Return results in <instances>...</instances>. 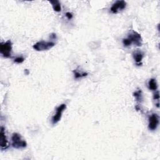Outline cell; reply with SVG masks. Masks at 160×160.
I'll return each mask as SVG.
<instances>
[{
  "label": "cell",
  "mask_w": 160,
  "mask_h": 160,
  "mask_svg": "<svg viewBox=\"0 0 160 160\" xmlns=\"http://www.w3.org/2000/svg\"><path fill=\"white\" fill-rule=\"evenodd\" d=\"M55 46V43L53 41H40L37 42L33 45V48L36 51H47L51 49Z\"/></svg>",
  "instance_id": "2"
},
{
  "label": "cell",
  "mask_w": 160,
  "mask_h": 160,
  "mask_svg": "<svg viewBox=\"0 0 160 160\" xmlns=\"http://www.w3.org/2000/svg\"><path fill=\"white\" fill-rule=\"evenodd\" d=\"M50 2L51 4L53 6V8L55 11L56 12H60L61 11V4L58 1H51Z\"/></svg>",
  "instance_id": "10"
},
{
  "label": "cell",
  "mask_w": 160,
  "mask_h": 160,
  "mask_svg": "<svg viewBox=\"0 0 160 160\" xmlns=\"http://www.w3.org/2000/svg\"><path fill=\"white\" fill-rule=\"evenodd\" d=\"M148 88L152 91H156L158 89L157 83L155 79H151L148 82Z\"/></svg>",
  "instance_id": "11"
},
{
  "label": "cell",
  "mask_w": 160,
  "mask_h": 160,
  "mask_svg": "<svg viewBox=\"0 0 160 160\" xmlns=\"http://www.w3.org/2000/svg\"><path fill=\"white\" fill-rule=\"evenodd\" d=\"M0 143H1V147L2 150H4L8 147V141L6 136L4 128L1 127V133H0Z\"/></svg>",
  "instance_id": "8"
},
{
  "label": "cell",
  "mask_w": 160,
  "mask_h": 160,
  "mask_svg": "<svg viewBox=\"0 0 160 160\" xmlns=\"http://www.w3.org/2000/svg\"><path fill=\"white\" fill-rule=\"evenodd\" d=\"M148 128L151 131H155L159 125V116L156 113H153L149 118Z\"/></svg>",
  "instance_id": "5"
},
{
  "label": "cell",
  "mask_w": 160,
  "mask_h": 160,
  "mask_svg": "<svg viewBox=\"0 0 160 160\" xmlns=\"http://www.w3.org/2000/svg\"><path fill=\"white\" fill-rule=\"evenodd\" d=\"M11 141L12 146L16 149L24 148L27 146L26 141L23 140L21 135L17 133H15L12 134Z\"/></svg>",
  "instance_id": "1"
},
{
  "label": "cell",
  "mask_w": 160,
  "mask_h": 160,
  "mask_svg": "<svg viewBox=\"0 0 160 160\" xmlns=\"http://www.w3.org/2000/svg\"><path fill=\"white\" fill-rule=\"evenodd\" d=\"M74 74V78H76V79H79V78H81L83 77L84 76H86L88 75V74L86 73H80L79 72H78L77 70H75L73 72Z\"/></svg>",
  "instance_id": "12"
},
{
  "label": "cell",
  "mask_w": 160,
  "mask_h": 160,
  "mask_svg": "<svg viewBox=\"0 0 160 160\" xmlns=\"http://www.w3.org/2000/svg\"><path fill=\"white\" fill-rule=\"evenodd\" d=\"M12 43L10 40H8L5 43H1L0 45V53L3 57L6 58L11 57Z\"/></svg>",
  "instance_id": "3"
},
{
  "label": "cell",
  "mask_w": 160,
  "mask_h": 160,
  "mask_svg": "<svg viewBox=\"0 0 160 160\" xmlns=\"http://www.w3.org/2000/svg\"><path fill=\"white\" fill-rule=\"evenodd\" d=\"M133 56L136 64H139L140 63V62H141L144 56H143V53L142 52L140 51H134L133 53Z\"/></svg>",
  "instance_id": "9"
},
{
  "label": "cell",
  "mask_w": 160,
  "mask_h": 160,
  "mask_svg": "<svg viewBox=\"0 0 160 160\" xmlns=\"http://www.w3.org/2000/svg\"><path fill=\"white\" fill-rule=\"evenodd\" d=\"M128 38L131 41V43H134L136 46H138V47H141L142 45L141 36L139 33H137V32L133 31L132 33L129 34Z\"/></svg>",
  "instance_id": "7"
},
{
  "label": "cell",
  "mask_w": 160,
  "mask_h": 160,
  "mask_svg": "<svg viewBox=\"0 0 160 160\" xmlns=\"http://www.w3.org/2000/svg\"><path fill=\"white\" fill-rule=\"evenodd\" d=\"M123 44L124 46V47H130V46L132 44L131 43V41L129 40L128 38H124L123 40Z\"/></svg>",
  "instance_id": "14"
},
{
  "label": "cell",
  "mask_w": 160,
  "mask_h": 160,
  "mask_svg": "<svg viewBox=\"0 0 160 160\" xmlns=\"http://www.w3.org/2000/svg\"><path fill=\"white\" fill-rule=\"evenodd\" d=\"M66 16L67 17V18L68 20H71V19H72L73 15H72V13H71L70 12H68V13H66Z\"/></svg>",
  "instance_id": "16"
},
{
  "label": "cell",
  "mask_w": 160,
  "mask_h": 160,
  "mask_svg": "<svg viewBox=\"0 0 160 160\" xmlns=\"http://www.w3.org/2000/svg\"><path fill=\"white\" fill-rule=\"evenodd\" d=\"M126 3L124 1H117L114 3L110 11L113 14H116L126 8Z\"/></svg>",
  "instance_id": "6"
},
{
  "label": "cell",
  "mask_w": 160,
  "mask_h": 160,
  "mask_svg": "<svg viewBox=\"0 0 160 160\" xmlns=\"http://www.w3.org/2000/svg\"><path fill=\"white\" fill-rule=\"evenodd\" d=\"M134 97H135V98L136 99L137 101H141L142 100V95H141V91H138L135 92L134 93Z\"/></svg>",
  "instance_id": "13"
},
{
  "label": "cell",
  "mask_w": 160,
  "mask_h": 160,
  "mask_svg": "<svg viewBox=\"0 0 160 160\" xmlns=\"http://www.w3.org/2000/svg\"><path fill=\"white\" fill-rule=\"evenodd\" d=\"M159 92L157 91L156 93H155V94L154 95V99L155 100H159Z\"/></svg>",
  "instance_id": "17"
},
{
  "label": "cell",
  "mask_w": 160,
  "mask_h": 160,
  "mask_svg": "<svg viewBox=\"0 0 160 160\" xmlns=\"http://www.w3.org/2000/svg\"><path fill=\"white\" fill-rule=\"evenodd\" d=\"M24 60V58H23V56H18L16 57V58L14 59V62L16 63H22Z\"/></svg>",
  "instance_id": "15"
},
{
  "label": "cell",
  "mask_w": 160,
  "mask_h": 160,
  "mask_svg": "<svg viewBox=\"0 0 160 160\" xmlns=\"http://www.w3.org/2000/svg\"><path fill=\"white\" fill-rule=\"evenodd\" d=\"M66 108V104H61L59 105L58 108L56 109V113L52 117L51 119V123L53 124H56L57 123H58L60 119L61 118L62 114L64 112V111Z\"/></svg>",
  "instance_id": "4"
}]
</instances>
